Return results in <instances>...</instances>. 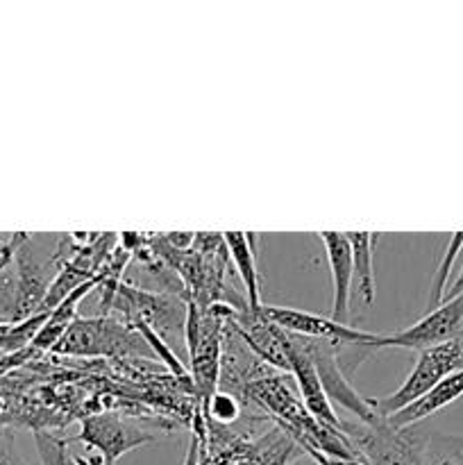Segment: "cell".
<instances>
[{
  "mask_svg": "<svg viewBox=\"0 0 463 465\" xmlns=\"http://www.w3.org/2000/svg\"><path fill=\"white\" fill-rule=\"evenodd\" d=\"M53 352L62 357H153L143 339L112 316L77 318Z\"/></svg>",
  "mask_w": 463,
  "mask_h": 465,
  "instance_id": "obj_1",
  "label": "cell"
},
{
  "mask_svg": "<svg viewBox=\"0 0 463 465\" xmlns=\"http://www.w3.org/2000/svg\"><path fill=\"white\" fill-rule=\"evenodd\" d=\"M340 430L363 465H425V445L409 430H393L386 418L375 422L340 420Z\"/></svg>",
  "mask_w": 463,
  "mask_h": 465,
  "instance_id": "obj_2",
  "label": "cell"
},
{
  "mask_svg": "<svg viewBox=\"0 0 463 465\" xmlns=\"http://www.w3.org/2000/svg\"><path fill=\"white\" fill-rule=\"evenodd\" d=\"M463 368V339L449 341L438 348L418 352L416 366L407 375V380L399 384L398 391L379 400H368L381 418H390L393 413L402 411L409 404L418 402L422 395L429 393L436 384L449 377L452 372Z\"/></svg>",
  "mask_w": 463,
  "mask_h": 465,
  "instance_id": "obj_3",
  "label": "cell"
},
{
  "mask_svg": "<svg viewBox=\"0 0 463 465\" xmlns=\"http://www.w3.org/2000/svg\"><path fill=\"white\" fill-rule=\"evenodd\" d=\"M157 439L159 430H153L150 422L118 416V413H95L82 420L80 434L73 436L71 440H77L86 445V450L98 454L103 465H116L123 454Z\"/></svg>",
  "mask_w": 463,
  "mask_h": 465,
  "instance_id": "obj_4",
  "label": "cell"
},
{
  "mask_svg": "<svg viewBox=\"0 0 463 465\" xmlns=\"http://www.w3.org/2000/svg\"><path fill=\"white\" fill-rule=\"evenodd\" d=\"M458 339H463V293L443 300V304L427 312L420 321L404 330L393 331V334H377L370 348H402L425 352V350Z\"/></svg>",
  "mask_w": 463,
  "mask_h": 465,
  "instance_id": "obj_5",
  "label": "cell"
},
{
  "mask_svg": "<svg viewBox=\"0 0 463 465\" xmlns=\"http://www.w3.org/2000/svg\"><path fill=\"white\" fill-rule=\"evenodd\" d=\"M271 325L280 327L281 331H289L293 336H302V339L311 341H330L336 345H361V348H370L375 341V331H363L357 327L343 325L331 318L318 316V313L300 312V309L291 307H275V304H261L257 309Z\"/></svg>",
  "mask_w": 463,
  "mask_h": 465,
  "instance_id": "obj_6",
  "label": "cell"
},
{
  "mask_svg": "<svg viewBox=\"0 0 463 465\" xmlns=\"http://www.w3.org/2000/svg\"><path fill=\"white\" fill-rule=\"evenodd\" d=\"M112 309H118L125 322L143 321L162 336L168 331H175V334L177 330L184 331L186 307H182L180 298L168 291L153 293V291L136 289L132 284H121Z\"/></svg>",
  "mask_w": 463,
  "mask_h": 465,
  "instance_id": "obj_7",
  "label": "cell"
},
{
  "mask_svg": "<svg viewBox=\"0 0 463 465\" xmlns=\"http://www.w3.org/2000/svg\"><path fill=\"white\" fill-rule=\"evenodd\" d=\"M304 348L311 354L313 366H316L318 377H320V384L325 389L327 400L334 404H339L340 409L350 411L354 416V420L361 422H375L379 420V413L372 409V404L366 398L357 393L352 389L348 380L343 375V368L339 363V354H336V343L330 341H311L304 339Z\"/></svg>",
  "mask_w": 463,
  "mask_h": 465,
  "instance_id": "obj_8",
  "label": "cell"
},
{
  "mask_svg": "<svg viewBox=\"0 0 463 465\" xmlns=\"http://www.w3.org/2000/svg\"><path fill=\"white\" fill-rule=\"evenodd\" d=\"M286 341H289L291 377L295 380V389H298L302 404L325 430L343 434V430H340V418L336 416L334 407H331V402L327 400L325 389H322L320 384V377H318L316 366H313L311 354L304 348V339L302 336H293L286 331Z\"/></svg>",
  "mask_w": 463,
  "mask_h": 465,
  "instance_id": "obj_9",
  "label": "cell"
},
{
  "mask_svg": "<svg viewBox=\"0 0 463 465\" xmlns=\"http://www.w3.org/2000/svg\"><path fill=\"white\" fill-rule=\"evenodd\" d=\"M322 248L327 252L331 271V321L348 325L350 289H352V250L348 236L340 232H320Z\"/></svg>",
  "mask_w": 463,
  "mask_h": 465,
  "instance_id": "obj_10",
  "label": "cell"
},
{
  "mask_svg": "<svg viewBox=\"0 0 463 465\" xmlns=\"http://www.w3.org/2000/svg\"><path fill=\"white\" fill-rule=\"evenodd\" d=\"M461 395H463V368L461 371L452 372L449 377H445L440 384H436L434 389H431L427 395H422L418 402L409 404L407 409H402V411H398V413H393L390 418H386V422H389L393 430H411L416 422L425 420V418L438 413L440 409H445V407H449L452 402H457Z\"/></svg>",
  "mask_w": 463,
  "mask_h": 465,
  "instance_id": "obj_11",
  "label": "cell"
},
{
  "mask_svg": "<svg viewBox=\"0 0 463 465\" xmlns=\"http://www.w3.org/2000/svg\"><path fill=\"white\" fill-rule=\"evenodd\" d=\"M300 454L304 450L286 431L271 425L234 459V465H291Z\"/></svg>",
  "mask_w": 463,
  "mask_h": 465,
  "instance_id": "obj_12",
  "label": "cell"
},
{
  "mask_svg": "<svg viewBox=\"0 0 463 465\" xmlns=\"http://www.w3.org/2000/svg\"><path fill=\"white\" fill-rule=\"evenodd\" d=\"M222 241H225V250L230 262L234 263L236 275L241 277L248 293V309L261 307V280H259L257 268V254H254V239L248 232H222Z\"/></svg>",
  "mask_w": 463,
  "mask_h": 465,
  "instance_id": "obj_13",
  "label": "cell"
},
{
  "mask_svg": "<svg viewBox=\"0 0 463 465\" xmlns=\"http://www.w3.org/2000/svg\"><path fill=\"white\" fill-rule=\"evenodd\" d=\"M352 250V271L357 280L359 295L370 307L375 302V232H345Z\"/></svg>",
  "mask_w": 463,
  "mask_h": 465,
  "instance_id": "obj_14",
  "label": "cell"
},
{
  "mask_svg": "<svg viewBox=\"0 0 463 465\" xmlns=\"http://www.w3.org/2000/svg\"><path fill=\"white\" fill-rule=\"evenodd\" d=\"M127 325L132 327V330L136 331V334L143 339V343L148 345L150 354H153V359H159V363H163V366L171 371L172 377H177L180 381H191V375H189V368H186V363L182 361L180 357H177L175 352H172L171 345L163 341V336L159 334L157 330H153L150 325H145L143 321H132L127 322ZM193 386V384H191Z\"/></svg>",
  "mask_w": 463,
  "mask_h": 465,
  "instance_id": "obj_15",
  "label": "cell"
},
{
  "mask_svg": "<svg viewBox=\"0 0 463 465\" xmlns=\"http://www.w3.org/2000/svg\"><path fill=\"white\" fill-rule=\"evenodd\" d=\"M200 413H202V418L207 422H213V425L221 427H232L236 425V422L243 420V402H241L236 395L218 389L216 393H213V398L209 400L207 407Z\"/></svg>",
  "mask_w": 463,
  "mask_h": 465,
  "instance_id": "obj_16",
  "label": "cell"
},
{
  "mask_svg": "<svg viewBox=\"0 0 463 465\" xmlns=\"http://www.w3.org/2000/svg\"><path fill=\"white\" fill-rule=\"evenodd\" d=\"M34 440L44 465H86L84 459L71 457V452H68V443L71 440L64 439V436H57L45 430H36Z\"/></svg>",
  "mask_w": 463,
  "mask_h": 465,
  "instance_id": "obj_17",
  "label": "cell"
},
{
  "mask_svg": "<svg viewBox=\"0 0 463 465\" xmlns=\"http://www.w3.org/2000/svg\"><path fill=\"white\" fill-rule=\"evenodd\" d=\"M463 250V232H454L449 236V243L445 248L443 259H440L438 268H436V277H434V286H431V293H429V312L436 309L438 304H443L445 300V286H448L449 280V272H452L454 262H457V254Z\"/></svg>",
  "mask_w": 463,
  "mask_h": 465,
  "instance_id": "obj_18",
  "label": "cell"
},
{
  "mask_svg": "<svg viewBox=\"0 0 463 465\" xmlns=\"http://www.w3.org/2000/svg\"><path fill=\"white\" fill-rule=\"evenodd\" d=\"M163 241L175 252H189L195 243V232H166Z\"/></svg>",
  "mask_w": 463,
  "mask_h": 465,
  "instance_id": "obj_19",
  "label": "cell"
},
{
  "mask_svg": "<svg viewBox=\"0 0 463 465\" xmlns=\"http://www.w3.org/2000/svg\"><path fill=\"white\" fill-rule=\"evenodd\" d=\"M0 465H25L14 448V440L5 431H0Z\"/></svg>",
  "mask_w": 463,
  "mask_h": 465,
  "instance_id": "obj_20",
  "label": "cell"
},
{
  "mask_svg": "<svg viewBox=\"0 0 463 465\" xmlns=\"http://www.w3.org/2000/svg\"><path fill=\"white\" fill-rule=\"evenodd\" d=\"M309 457L313 459V463L316 465H363L361 461H357V459H336V457H327V454H320V452H311Z\"/></svg>",
  "mask_w": 463,
  "mask_h": 465,
  "instance_id": "obj_21",
  "label": "cell"
},
{
  "mask_svg": "<svg viewBox=\"0 0 463 465\" xmlns=\"http://www.w3.org/2000/svg\"><path fill=\"white\" fill-rule=\"evenodd\" d=\"M461 293H463V271H461V275H458V280L449 286V293L445 295V300L454 298V295H461Z\"/></svg>",
  "mask_w": 463,
  "mask_h": 465,
  "instance_id": "obj_22",
  "label": "cell"
},
{
  "mask_svg": "<svg viewBox=\"0 0 463 465\" xmlns=\"http://www.w3.org/2000/svg\"><path fill=\"white\" fill-rule=\"evenodd\" d=\"M212 465H234V459H230V457H212Z\"/></svg>",
  "mask_w": 463,
  "mask_h": 465,
  "instance_id": "obj_23",
  "label": "cell"
},
{
  "mask_svg": "<svg viewBox=\"0 0 463 465\" xmlns=\"http://www.w3.org/2000/svg\"><path fill=\"white\" fill-rule=\"evenodd\" d=\"M452 443H457V445H463V436H461V439H452Z\"/></svg>",
  "mask_w": 463,
  "mask_h": 465,
  "instance_id": "obj_24",
  "label": "cell"
}]
</instances>
